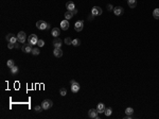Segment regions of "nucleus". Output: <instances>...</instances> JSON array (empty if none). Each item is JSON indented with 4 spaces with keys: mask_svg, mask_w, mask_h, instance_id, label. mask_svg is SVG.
Wrapping results in <instances>:
<instances>
[{
    "mask_svg": "<svg viewBox=\"0 0 159 119\" xmlns=\"http://www.w3.org/2000/svg\"><path fill=\"white\" fill-rule=\"evenodd\" d=\"M125 114L128 115V116L133 115V114H134V108H131V107H127V108H125Z\"/></svg>",
    "mask_w": 159,
    "mask_h": 119,
    "instance_id": "412c9836",
    "label": "nucleus"
},
{
    "mask_svg": "<svg viewBox=\"0 0 159 119\" xmlns=\"http://www.w3.org/2000/svg\"><path fill=\"white\" fill-rule=\"evenodd\" d=\"M114 13L117 16H121V15H123V13H124V8H123L122 6H116V8H114Z\"/></svg>",
    "mask_w": 159,
    "mask_h": 119,
    "instance_id": "9d476101",
    "label": "nucleus"
},
{
    "mask_svg": "<svg viewBox=\"0 0 159 119\" xmlns=\"http://www.w3.org/2000/svg\"><path fill=\"white\" fill-rule=\"evenodd\" d=\"M37 45H38V47H44V46H45V42H44V39H38Z\"/></svg>",
    "mask_w": 159,
    "mask_h": 119,
    "instance_id": "c756f323",
    "label": "nucleus"
},
{
    "mask_svg": "<svg viewBox=\"0 0 159 119\" xmlns=\"http://www.w3.org/2000/svg\"><path fill=\"white\" fill-rule=\"evenodd\" d=\"M111 113H112V110L110 107H108V108H105V110H104V114L106 115V116H110L111 115Z\"/></svg>",
    "mask_w": 159,
    "mask_h": 119,
    "instance_id": "393cba45",
    "label": "nucleus"
},
{
    "mask_svg": "<svg viewBox=\"0 0 159 119\" xmlns=\"http://www.w3.org/2000/svg\"><path fill=\"white\" fill-rule=\"evenodd\" d=\"M28 42H29L30 45H37V42H38V37L36 34H31V35L28 37Z\"/></svg>",
    "mask_w": 159,
    "mask_h": 119,
    "instance_id": "20e7f679",
    "label": "nucleus"
},
{
    "mask_svg": "<svg viewBox=\"0 0 159 119\" xmlns=\"http://www.w3.org/2000/svg\"><path fill=\"white\" fill-rule=\"evenodd\" d=\"M6 66H8V68H12L13 66H15V64H14V61H13V60H8V61L6 62Z\"/></svg>",
    "mask_w": 159,
    "mask_h": 119,
    "instance_id": "a878e982",
    "label": "nucleus"
},
{
    "mask_svg": "<svg viewBox=\"0 0 159 119\" xmlns=\"http://www.w3.org/2000/svg\"><path fill=\"white\" fill-rule=\"evenodd\" d=\"M59 94H61V96H63V97H65V96L67 95V89H66L65 87H61V88L59 89Z\"/></svg>",
    "mask_w": 159,
    "mask_h": 119,
    "instance_id": "5701e85b",
    "label": "nucleus"
},
{
    "mask_svg": "<svg viewBox=\"0 0 159 119\" xmlns=\"http://www.w3.org/2000/svg\"><path fill=\"white\" fill-rule=\"evenodd\" d=\"M34 110H35V112H37V113L41 112V110H42V107H41V105H36L35 107H34Z\"/></svg>",
    "mask_w": 159,
    "mask_h": 119,
    "instance_id": "c85d7f7f",
    "label": "nucleus"
},
{
    "mask_svg": "<svg viewBox=\"0 0 159 119\" xmlns=\"http://www.w3.org/2000/svg\"><path fill=\"white\" fill-rule=\"evenodd\" d=\"M72 45H73V46H75V47L80 46V45H81V39H80V38H75V39H73V40H72Z\"/></svg>",
    "mask_w": 159,
    "mask_h": 119,
    "instance_id": "4be33fe9",
    "label": "nucleus"
},
{
    "mask_svg": "<svg viewBox=\"0 0 159 119\" xmlns=\"http://www.w3.org/2000/svg\"><path fill=\"white\" fill-rule=\"evenodd\" d=\"M52 105H53V102L51 101L50 99H46V100H44V101L41 102V107H42V110H45L51 108L52 107Z\"/></svg>",
    "mask_w": 159,
    "mask_h": 119,
    "instance_id": "f257e3e1",
    "label": "nucleus"
},
{
    "mask_svg": "<svg viewBox=\"0 0 159 119\" xmlns=\"http://www.w3.org/2000/svg\"><path fill=\"white\" fill-rule=\"evenodd\" d=\"M61 29L64 30V31L69 29V21H68L67 19H65V20H63L61 22Z\"/></svg>",
    "mask_w": 159,
    "mask_h": 119,
    "instance_id": "f8f14e48",
    "label": "nucleus"
},
{
    "mask_svg": "<svg viewBox=\"0 0 159 119\" xmlns=\"http://www.w3.org/2000/svg\"><path fill=\"white\" fill-rule=\"evenodd\" d=\"M94 18V15L91 13V14H89V16H88V20H92V19Z\"/></svg>",
    "mask_w": 159,
    "mask_h": 119,
    "instance_id": "473e14b6",
    "label": "nucleus"
},
{
    "mask_svg": "<svg viewBox=\"0 0 159 119\" xmlns=\"http://www.w3.org/2000/svg\"><path fill=\"white\" fill-rule=\"evenodd\" d=\"M15 47H16V48H19V44H18V42H16V44H15Z\"/></svg>",
    "mask_w": 159,
    "mask_h": 119,
    "instance_id": "f704fd0d",
    "label": "nucleus"
},
{
    "mask_svg": "<svg viewBox=\"0 0 159 119\" xmlns=\"http://www.w3.org/2000/svg\"><path fill=\"white\" fill-rule=\"evenodd\" d=\"M72 12H73V14H74V15H75V14H76V13H77V10H76V8H74V10H73V11H72Z\"/></svg>",
    "mask_w": 159,
    "mask_h": 119,
    "instance_id": "72a5a7b5",
    "label": "nucleus"
},
{
    "mask_svg": "<svg viewBox=\"0 0 159 119\" xmlns=\"http://www.w3.org/2000/svg\"><path fill=\"white\" fill-rule=\"evenodd\" d=\"M14 47H15V44H14V42H8V49H13Z\"/></svg>",
    "mask_w": 159,
    "mask_h": 119,
    "instance_id": "2f4dec72",
    "label": "nucleus"
},
{
    "mask_svg": "<svg viewBox=\"0 0 159 119\" xmlns=\"http://www.w3.org/2000/svg\"><path fill=\"white\" fill-rule=\"evenodd\" d=\"M10 69H11V73L12 74H16L17 72H18V67H17V66H13Z\"/></svg>",
    "mask_w": 159,
    "mask_h": 119,
    "instance_id": "b1692460",
    "label": "nucleus"
},
{
    "mask_svg": "<svg viewBox=\"0 0 159 119\" xmlns=\"http://www.w3.org/2000/svg\"><path fill=\"white\" fill-rule=\"evenodd\" d=\"M73 12L72 11H66V13H65V19H67V20H69V19H71L72 17H73Z\"/></svg>",
    "mask_w": 159,
    "mask_h": 119,
    "instance_id": "f3484780",
    "label": "nucleus"
},
{
    "mask_svg": "<svg viewBox=\"0 0 159 119\" xmlns=\"http://www.w3.org/2000/svg\"><path fill=\"white\" fill-rule=\"evenodd\" d=\"M80 90V84H78L77 82H74L73 84H71V91L72 93H77V91Z\"/></svg>",
    "mask_w": 159,
    "mask_h": 119,
    "instance_id": "ddd939ff",
    "label": "nucleus"
},
{
    "mask_svg": "<svg viewBox=\"0 0 159 119\" xmlns=\"http://www.w3.org/2000/svg\"><path fill=\"white\" fill-rule=\"evenodd\" d=\"M66 6H67V10L68 11H73L74 8H75V4H74V2H72V1L67 2Z\"/></svg>",
    "mask_w": 159,
    "mask_h": 119,
    "instance_id": "2eb2a0df",
    "label": "nucleus"
},
{
    "mask_svg": "<svg viewBox=\"0 0 159 119\" xmlns=\"http://www.w3.org/2000/svg\"><path fill=\"white\" fill-rule=\"evenodd\" d=\"M5 39H6V42H14V44H16V42H18V38H17V36H15L14 34H12V33L6 34Z\"/></svg>",
    "mask_w": 159,
    "mask_h": 119,
    "instance_id": "f03ea898",
    "label": "nucleus"
},
{
    "mask_svg": "<svg viewBox=\"0 0 159 119\" xmlns=\"http://www.w3.org/2000/svg\"><path fill=\"white\" fill-rule=\"evenodd\" d=\"M53 54L56 57H61L63 56V50L61 48H54V51H53Z\"/></svg>",
    "mask_w": 159,
    "mask_h": 119,
    "instance_id": "4468645a",
    "label": "nucleus"
},
{
    "mask_svg": "<svg viewBox=\"0 0 159 119\" xmlns=\"http://www.w3.org/2000/svg\"><path fill=\"white\" fill-rule=\"evenodd\" d=\"M39 52L40 51H39V49L38 48H33V50H32V54L33 55H38L39 54Z\"/></svg>",
    "mask_w": 159,
    "mask_h": 119,
    "instance_id": "bb28decb",
    "label": "nucleus"
},
{
    "mask_svg": "<svg viewBox=\"0 0 159 119\" xmlns=\"http://www.w3.org/2000/svg\"><path fill=\"white\" fill-rule=\"evenodd\" d=\"M21 50H22L24 53H32L33 48H32V45H30L29 42H28V44H23L22 45V47H21Z\"/></svg>",
    "mask_w": 159,
    "mask_h": 119,
    "instance_id": "0eeeda50",
    "label": "nucleus"
},
{
    "mask_svg": "<svg viewBox=\"0 0 159 119\" xmlns=\"http://www.w3.org/2000/svg\"><path fill=\"white\" fill-rule=\"evenodd\" d=\"M61 45H63V40H61V38L55 37L54 39H53V46H54V48H61Z\"/></svg>",
    "mask_w": 159,
    "mask_h": 119,
    "instance_id": "1a4fd4ad",
    "label": "nucleus"
},
{
    "mask_svg": "<svg viewBox=\"0 0 159 119\" xmlns=\"http://www.w3.org/2000/svg\"><path fill=\"white\" fill-rule=\"evenodd\" d=\"M48 26H49V23H47L45 20H38L37 22H36V27L39 30H47Z\"/></svg>",
    "mask_w": 159,
    "mask_h": 119,
    "instance_id": "7ed1b4c3",
    "label": "nucleus"
},
{
    "mask_svg": "<svg viewBox=\"0 0 159 119\" xmlns=\"http://www.w3.org/2000/svg\"><path fill=\"white\" fill-rule=\"evenodd\" d=\"M17 38H18V42H20V44H23V42H25L27 35H25V33L23 31H20L18 34H17Z\"/></svg>",
    "mask_w": 159,
    "mask_h": 119,
    "instance_id": "39448f33",
    "label": "nucleus"
},
{
    "mask_svg": "<svg viewBox=\"0 0 159 119\" xmlns=\"http://www.w3.org/2000/svg\"><path fill=\"white\" fill-rule=\"evenodd\" d=\"M99 112L97 110V108H91V110H88V116L90 117V118H95V119H99L100 117H99Z\"/></svg>",
    "mask_w": 159,
    "mask_h": 119,
    "instance_id": "423d86ee",
    "label": "nucleus"
},
{
    "mask_svg": "<svg viewBox=\"0 0 159 119\" xmlns=\"http://www.w3.org/2000/svg\"><path fill=\"white\" fill-rule=\"evenodd\" d=\"M127 1H128V0H127Z\"/></svg>",
    "mask_w": 159,
    "mask_h": 119,
    "instance_id": "c9c22d12",
    "label": "nucleus"
},
{
    "mask_svg": "<svg viewBox=\"0 0 159 119\" xmlns=\"http://www.w3.org/2000/svg\"><path fill=\"white\" fill-rule=\"evenodd\" d=\"M127 3H128V6L130 8H135L136 5H137V0H128Z\"/></svg>",
    "mask_w": 159,
    "mask_h": 119,
    "instance_id": "6ab92c4d",
    "label": "nucleus"
},
{
    "mask_svg": "<svg viewBox=\"0 0 159 119\" xmlns=\"http://www.w3.org/2000/svg\"><path fill=\"white\" fill-rule=\"evenodd\" d=\"M106 8H107V11H114V6H112V4H107V6H106Z\"/></svg>",
    "mask_w": 159,
    "mask_h": 119,
    "instance_id": "7c9ffc66",
    "label": "nucleus"
},
{
    "mask_svg": "<svg viewBox=\"0 0 159 119\" xmlns=\"http://www.w3.org/2000/svg\"><path fill=\"white\" fill-rule=\"evenodd\" d=\"M153 17L155 19H159V8H155L153 11Z\"/></svg>",
    "mask_w": 159,
    "mask_h": 119,
    "instance_id": "aec40b11",
    "label": "nucleus"
},
{
    "mask_svg": "<svg viewBox=\"0 0 159 119\" xmlns=\"http://www.w3.org/2000/svg\"><path fill=\"white\" fill-rule=\"evenodd\" d=\"M105 108H106V107H105V105H104L103 103H99V104L97 105V110H98L99 113H104Z\"/></svg>",
    "mask_w": 159,
    "mask_h": 119,
    "instance_id": "a211bd4d",
    "label": "nucleus"
},
{
    "mask_svg": "<svg viewBox=\"0 0 159 119\" xmlns=\"http://www.w3.org/2000/svg\"><path fill=\"white\" fill-rule=\"evenodd\" d=\"M83 28H84V21L83 20H77L74 25V29H75L76 32H81L83 30Z\"/></svg>",
    "mask_w": 159,
    "mask_h": 119,
    "instance_id": "6e6552de",
    "label": "nucleus"
},
{
    "mask_svg": "<svg viewBox=\"0 0 159 119\" xmlns=\"http://www.w3.org/2000/svg\"><path fill=\"white\" fill-rule=\"evenodd\" d=\"M72 40L73 39H71L70 37H66L65 38V44L66 45H72Z\"/></svg>",
    "mask_w": 159,
    "mask_h": 119,
    "instance_id": "cd10ccee",
    "label": "nucleus"
},
{
    "mask_svg": "<svg viewBox=\"0 0 159 119\" xmlns=\"http://www.w3.org/2000/svg\"><path fill=\"white\" fill-rule=\"evenodd\" d=\"M51 33H52V35L54 36V37H58V35L61 34V30H59L58 28H53Z\"/></svg>",
    "mask_w": 159,
    "mask_h": 119,
    "instance_id": "dca6fc26",
    "label": "nucleus"
},
{
    "mask_svg": "<svg viewBox=\"0 0 159 119\" xmlns=\"http://www.w3.org/2000/svg\"><path fill=\"white\" fill-rule=\"evenodd\" d=\"M91 13H92L94 16H100V15L102 14V8H100V6H93Z\"/></svg>",
    "mask_w": 159,
    "mask_h": 119,
    "instance_id": "9b49d317",
    "label": "nucleus"
}]
</instances>
